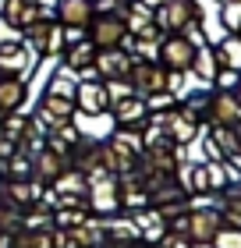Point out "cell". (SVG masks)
Listing matches in <instances>:
<instances>
[{
	"instance_id": "f546056e",
	"label": "cell",
	"mask_w": 241,
	"mask_h": 248,
	"mask_svg": "<svg viewBox=\"0 0 241 248\" xmlns=\"http://www.w3.org/2000/svg\"><path fill=\"white\" fill-rule=\"evenodd\" d=\"M0 248H15V245H11V238H7V234H0Z\"/></svg>"
},
{
	"instance_id": "9c48e42d",
	"label": "cell",
	"mask_w": 241,
	"mask_h": 248,
	"mask_svg": "<svg viewBox=\"0 0 241 248\" xmlns=\"http://www.w3.org/2000/svg\"><path fill=\"white\" fill-rule=\"evenodd\" d=\"M78 107H82L85 114H103V110L110 107V93H107V85H99V82H85L82 89H78Z\"/></svg>"
},
{
	"instance_id": "d4e9b609",
	"label": "cell",
	"mask_w": 241,
	"mask_h": 248,
	"mask_svg": "<svg viewBox=\"0 0 241 248\" xmlns=\"http://www.w3.org/2000/svg\"><path fill=\"white\" fill-rule=\"evenodd\" d=\"M216 248H241V231H227V234H216Z\"/></svg>"
},
{
	"instance_id": "7a4b0ae2",
	"label": "cell",
	"mask_w": 241,
	"mask_h": 248,
	"mask_svg": "<svg viewBox=\"0 0 241 248\" xmlns=\"http://www.w3.org/2000/svg\"><path fill=\"white\" fill-rule=\"evenodd\" d=\"M124 36H128V21L121 15H103L93 21V46L99 50H110V46H121Z\"/></svg>"
},
{
	"instance_id": "d6986e66",
	"label": "cell",
	"mask_w": 241,
	"mask_h": 248,
	"mask_svg": "<svg viewBox=\"0 0 241 248\" xmlns=\"http://www.w3.org/2000/svg\"><path fill=\"white\" fill-rule=\"evenodd\" d=\"M224 25L231 32H241V0H227L224 7Z\"/></svg>"
},
{
	"instance_id": "ac0fdd59",
	"label": "cell",
	"mask_w": 241,
	"mask_h": 248,
	"mask_svg": "<svg viewBox=\"0 0 241 248\" xmlns=\"http://www.w3.org/2000/svg\"><path fill=\"white\" fill-rule=\"evenodd\" d=\"M57 191L67 199V195H82L85 191V177L82 174H61L57 177Z\"/></svg>"
},
{
	"instance_id": "44dd1931",
	"label": "cell",
	"mask_w": 241,
	"mask_h": 248,
	"mask_svg": "<svg viewBox=\"0 0 241 248\" xmlns=\"http://www.w3.org/2000/svg\"><path fill=\"white\" fill-rule=\"evenodd\" d=\"M93 199H96V206H99V209H113V206H117V202H113V185H110V181H99Z\"/></svg>"
},
{
	"instance_id": "603a6c76",
	"label": "cell",
	"mask_w": 241,
	"mask_h": 248,
	"mask_svg": "<svg viewBox=\"0 0 241 248\" xmlns=\"http://www.w3.org/2000/svg\"><path fill=\"white\" fill-rule=\"evenodd\" d=\"M192 64L199 67V75H202V78H209V75H213V53H209V50L195 53V61H192Z\"/></svg>"
},
{
	"instance_id": "2e32d148",
	"label": "cell",
	"mask_w": 241,
	"mask_h": 248,
	"mask_svg": "<svg viewBox=\"0 0 241 248\" xmlns=\"http://www.w3.org/2000/svg\"><path fill=\"white\" fill-rule=\"evenodd\" d=\"M36 167H39V174H43V177H50V181H57V177L64 174V156H61V153H43Z\"/></svg>"
},
{
	"instance_id": "3957f363",
	"label": "cell",
	"mask_w": 241,
	"mask_h": 248,
	"mask_svg": "<svg viewBox=\"0 0 241 248\" xmlns=\"http://www.w3.org/2000/svg\"><path fill=\"white\" fill-rule=\"evenodd\" d=\"M0 15L15 29H32L36 21H43V4H36V0H0Z\"/></svg>"
},
{
	"instance_id": "7c38bea8",
	"label": "cell",
	"mask_w": 241,
	"mask_h": 248,
	"mask_svg": "<svg viewBox=\"0 0 241 248\" xmlns=\"http://www.w3.org/2000/svg\"><path fill=\"white\" fill-rule=\"evenodd\" d=\"M145 110H149V107L142 103V96H121L117 107H113V117H117L121 124H128V121H142Z\"/></svg>"
},
{
	"instance_id": "4316f807",
	"label": "cell",
	"mask_w": 241,
	"mask_h": 248,
	"mask_svg": "<svg viewBox=\"0 0 241 248\" xmlns=\"http://www.w3.org/2000/svg\"><path fill=\"white\" fill-rule=\"evenodd\" d=\"M170 103H174V96H170V93H156V96H153V107H156V110H167Z\"/></svg>"
},
{
	"instance_id": "9a60e30c",
	"label": "cell",
	"mask_w": 241,
	"mask_h": 248,
	"mask_svg": "<svg viewBox=\"0 0 241 248\" xmlns=\"http://www.w3.org/2000/svg\"><path fill=\"white\" fill-rule=\"evenodd\" d=\"M96 61V46L93 43H78V46L67 53V64L71 67H78V71H89V64Z\"/></svg>"
},
{
	"instance_id": "1f68e13d",
	"label": "cell",
	"mask_w": 241,
	"mask_h": 248,
	"mask_svg": "<svg viewBox=\"0 0 241 248\" xmlns=\"http://www.w3.org/2000/svg\"><path fill=\"white\" fill-rule=\"evenodd\" d=\"M238 99H241V85H238Z\"/></svg>"
},
{
	"instance_id": "5bb4252c",
	"label": "cell",
	"mask_w": 241,
	"mask_h": 248,
	"mask_svg": "<svg viewBox=\"0 0 241 248\" xmlns=\"http://www.w3.org/2000/svg\"><path fill=\"white\" fill-rule=\"evenodd\" d=\"M167 128H170V135H174V142H192V139H195V121H192L188 114L170 117Z\"/></svg>"
},
{
	"instance_id": "8992f818",
	"label": "cell",
	"mask_w": 241,
	"mask_h": 248,
	"mask_svg": "<svg viewBox=\"0 0 241 248\" xmlns=\"http://www.w3.org/2000/svg\"><path fill=\"white\" fill-rule=\"evenodd\" d=\"M93 64H96V71L103 78H128V71H131V53L124 50V46H110V50L96 53Z\"/></svg>"
},
{
	"instance_id": "30bf717a",
	"label": "cell",
	"mask_w": 241,
	"mask_h": 248,
	"mask_svg": "<svg viewBox=\"0 0 241 248\" xmlns=\"http://www.w3.org/2000/svg\"><path fill=\"white\" fill-rule=\"evenodd\" d=\"M75 114V99H67V96H57L50 93L47 99H43V117L47 121H57V124H64L67 117Z\"/></svg>"
},
{
	"instance_id": "4dcf8cb0",
	"label": "cell",
	"mask_w": 241,
	"mask_h": 248,
	"mask_svg": "<svg viewBox=\"0 0 241 248\" xmlns=\"http://www.w3.org/2000/svg\"><path fill=\"white\" fill-rule=\"evenodd\" d=\"M145 4H149V7H153V4H156V0H145Z\"/></svg>"
},
{
	"instance_id": "277c9868",
	"label": "cell",
	"mask_w": 241,
	"mask_h": 248,
	"mask_svg": "<svg viewBox=\"0 0 241 248\" xmlns=\"http://www.w3.org/2000/svg\"><path fill=\"white\" fill-rule=\"evenodd\" d=\"M160 57L170 71H188L195 61V43H188V36H170L167 43H160Z\"/></svg>"
},
{
	"instance_id": "83f0119b",
	"label": "cell",
	"mask_w": 241,
	"mask_h": 248,
	"mask_svg": "<svg viewBox=\"0 0 241 248\" xmlns=\"http://www.w3.org/2000/svg\"><path fill=\"white\" fill-rule=\"evenodd\" d=\"M11 174H29V163H25V156H15V160H11Z\"/></svg>"
},
{
	"instance_id": "ba28073f",
	"label": "cell",
	"mask_w": 241,
	"mask_h": 248,
	"mask_svg": "<svg viewBox=\"0 0 241 248\" xmlns=\"http://www.w3.org/2000/svg\"><path fill=\"white\" fill-rule=\"evenodd\" d=\"M188 234H192L199 245H209L216 234H220V217H216V213H209V209L192 213V217H188Z\"/></svg>"
},
{
	"instance_id": "4fadbf2b",
	"label": "cell",
	"mask_w": 241,
	"mask_h": 248,
	"mask_svg": "<svg viewBox=\"0 0 241 248\" xmlns=\"http://www.w3.org/2000/svg\"><path fill=\"white\" fill-rule=\"evenodd\" d=\"M213 117L220 121V124H234L241 117V99H234L231 93H220L213 99Z\"/></svg>"
},
{
	"instance_id": "f1b7e54d",
	"label": "cell",
	"mask_w": 241,
	"mask_h": 248,
	"mask_svg": "<svg viewBox=\"0 0 241 248\" xmlns=\"http://www.w3.org/2000/svg\"><path fill=\"white\" fill-rule=\"evenodd\" d=\"M167 248H185V241L181 238H167Z\"/></svg>"
},
{
	"instance_id": "d6a6232c",
	"label": "cell",
	"mask_w": 241,
	"mask_h": 248,
	"mask_svg": "<svg viewBox=\"0 0 241 248\" xmlns=\"http://www.w3.org/2000/svg\"><path fill=\"white\" fill-rule=\"evenodd\" d=\"M0 121H4V110H0Z\"/></svg>"
},
{
	"instance_id": "52a82bcc",
	"label": "cell",
	"mask_w": 241,
	"mask_h": 248,
	"mask_svg": "<svg viewBox=\"0 0 241 248\" xmlns=\"http://www.w3.org/2000/svg\"><path fill=\"white\" fill-rule=\"evenodd\" d=\"M96 15V4L93 0H57V18L64 25H75V29H85Z\"/></svg>"
},
{
	"instance_id": "5b68a950",
	"label": "cell",
	"mask_w": 241,
	"mask_h": 248,
	"mask_svg": "<svg viewBox=\"0 0 241 248\" xmlns=\"http://www.w3.org/2000/svg\"><path fill=\"white\" fill-rule=\"evenodd\" d=\"M131 85L139 96H156V93H167V71L160 64H139L131 67Z\"/></svg>"
},
{
	"instance_id": "484cf974",
	"label": "cell",
	"mask_w": 241,
	"mask_h": 248,
	"mask_svg": "<svg viewBox=\"0 0 241 248\" xmlns=\"http://www.w3.org/2000/svg\"><path fill=\"white\" fill-rule=\"evenodd\" d=\"M4 128H7V131H4L7 139H21V135H25V128H29V124L21 121V117H7V121H4Z\"/></svg>"
},
{
	"instance_id": "6da1fadb",
	"label": "cell",
	"mask_w": 241,
	"mask_h": 248,
	"mask_svg": "<svg viewBox=\"0 0 241 248\" xmlns=\"http://www.w3.org/2000/svg\"><path fill=\"white\" fill-rule=\"evenodd\" d=\"M160 18L156 25H163L167 32H188V25H195L202 15H199V4L195 0H160Z\"/></svg>"
},
{
	"instance_id": "8fae6325",
	"label": "cell",
	"mask_w": 241,
	"mask_h": 248,
	"mask_svg": "<svg viewBox=\"0 0 241 248\" xmlns=\"http://www.w3.org/2000/svg\"><path fill=\"white\" fill-rule=\"evenodd\" d=\"M25 99V82L21 78H0V110H15Z\"/></svg>"
},
{
	"instance_id": "e0dca14e",
	"label": "cell",
	"mask_w": 241,
	"mask_h": 248,
	"mask_svg": "<svg viewBox=\"0 0 241 248\" xmlns=\"http://www.w3.org/2000/svg\"><path fill=\"white\" fill-rule=\"evenodd\" d=\"M216 57L231 67V71H234V67H241V39H227L224 46H216Z\"/></svg>"
},
{
	"instance_id": "cb8c5ba5",
	"label": "cell",
	"mask_w": 241,
	"mask_h": 248,
	"mask_svg": "<svg viewBox=\"0 0 241 248\" xmlns=\"http://www.w3.org/2000/svg\"><path fill=\"white\" fill-rule=\"evenodd\" d=\"M192 191H209V170L206 167H195L192 170Z\"/></svg>"
},
{
	"instance_id": "ffe728a7",
	"label": "cell",
	"mask_w": 241,
	"mask_h": 248,
	"mask_svg": "<svg viewBox=\"0 0 241 248\" xmlns=\"http://www.w3.org/2000/svg\"><path fill=\"white\" fill-rule=\"evenodd\" d=\"M7 195H11V202H32V199L39 195V191L32 188L29 181H15V185H11V191H7Z\"/></svg>"
},
{
	"instance_id": "7402d4cb",
	"label": "cell",
	"mask_w": 241,
	"mask_h": 248,
	"mask_svg": "<svg viewBox=\"0 0 241 248\" xmlns=\"http://www.w3.org/2000/svg\"><path fill=\"white\" fill-rule=\"evenodd\" d=\"M64 50V29L61 25H50L47 32V46H43V53H61Z\"/></svg>"
}]
</instances>
